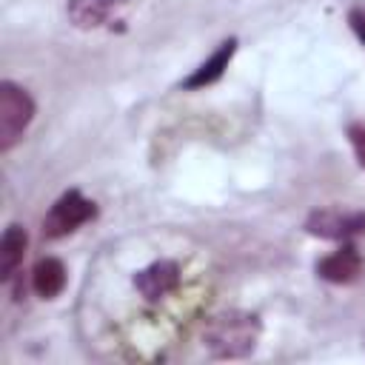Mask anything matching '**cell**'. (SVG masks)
I'll list each match as a JSON object with an SVG mask.
<instances>
[{
  "mask_svg": "<svg viewBox=\"0 0 365 365\" xmlns=\"http://www.w3.org/2000/svg\"><path fill=\"white\" fill-rule=\"evenodd\" d=\"M259 317L248 311H222L208 319L202 331L205 348L220 359H237L248 356L259 339Z\"/></svg>",
  "mask_w": 365,
  "mask_h": 365,
  "instance_id": "cell-1",
  "label": "cell"
},
{
  "mask_svg": "<svg viewBox=\"0 0 365 365\" xmlns=\"http://www.w3.org/2000/svg\"><path fill=\"white\" fill-rule=\"evenodd\" d=\"M34 117V100L29 91L11 80L0 83V151H9Z\"/></svg>",
  "mask_w": 365,
  "mask_h": 365,
  "instance_id": "cell-2",
  "label": "cell"
},
{
  "mask_svg": "<svg viewBox=\"0 0 365 365\" xmlns=\"http://www.w3.org/2000/svg\"><path fill=\"white\" fill-rule=\"evenodd\" d=\"M94 217H97V205H94L91 200H86L77 188H71V191H66V194L48 208V214L43 217V234H46L48 240H57V237L71 234L74 228H80L83 222H88V220H94Z\"/></svg>",
  "mask_w": 365,
  "mask_h": 365,
  "instance_id": "cell-3",
  "label": "cell"
},
{
  "mask_svg": "<svg viewBox=\"0 0 365 365\" xmlns=\"http://www.w3.org/2000/svg\"><path fill=\"white\" fill-rule=\"evenodd\" d=\"M305 231L319 240H336L348 242L356 234H365V211H336V208H319L305 220Z\"/></svg>",
  "mask_w": 365,
  "mask_h": 365,
  "instance_id": "cell-4",
  "label": "cell"
},
{
  "mask_svg": "<svg viewBox=\"0 0 365 365\" xmlns=\"http://www.w3.org/2000/svg\"><path fill=\"white\" fill-rule=\"evenodd\" d=\"M362 268H365L362 254H359V248L351 245V242H342V248H336L334 254H328V257H322V259L317 262L319 279L334 282V285H348V282L359 279Z\"/></svg>",
  "mask_w": 365,
  "mask_h": 365,
  "instance_id": "cell-5",
  "label": "cell"
},
{
  "mask_svg": "<svg viewBox=\"0 0 365 365\" xmlns=\"http://www.w3.org/2000/svg\"><path fill=\"white\" fill-rule=\"evenodd\" d=\"M177 282H180V265L174 259H157L134 274V288L151 302L165 297L168 291H174Z\"/></svg>",
  "mask_w": 365,
  "mask_h": 365,
  "instance_id": "cell-6",
  "label": "cell"
},
{
  "mask_svg": "<svg viewBox=\"0 0 365 365\" xmlns=\"http://www.w3.org/2000/svg\"><path fill=\"white\" fill-rule=\"evenodd\" d=\"M234 51H237V40H234V37L222 40V43H220V48H217L205 63H200V66H197V71H194L191 77H185V80H182V88H202V86L217 83V80L222 77V71L228 68V63H231Z\"/></svg>",
  "mask_w": 365,
  "mask_h": 365,
  "instance_id": "cell-7",
  "label": "cell"
},
{
  "mask_svg": "<svg viewBox=\"0 0 365 365\" xmlns=\"http://www.w3.org/2000/svg\"><path fill=\"white\" fill-rule=\"evenodd\" d=\"M26 245H29V234L23 225H9L3 231V240H0V279H11L23 262V254H26Z\"/></svg>",
  "mask_w": 365,
  "mask_h": 365,
  "instance_id": "cell-8",
  "label": "cell"
},
{
  "mask_svg": "<svg viewBox=\"0 0 365 365\" xmlns=\"http://www.w3.org/2000/svg\"><path fill=\"white\" fill-rule=\"evenodd\" d=\"M31 288L43 299H54L66 288V265L57 257H43L31 271Z\"/></svg>",
  "mask_w": 365,
  "mask_h": 365,
  "instance_id": "cell-9",
  "label": "cell"
},
{
  "mask_svg": "<svg viewBox=\"0 0 365 365\" xmlns=\"http://www.w3.org/2000/svg\"><path fill=\"white\" fill-rule=\"evenodd\" d=\"M123 0H68V20L77 29H97L103 26Z\"/></svg>",
  "mask_w": 365,
  "mask_h": 365,
  "instance_id": "cell-10",
  "label": "cell"
},
{
  "mask_svg": "<svg viewBox=\"0 0 365 365\" xmlns=\"http://www.w3.org/2000/svg\"><path fill=\"white\" fill-rule=\"evenodd\" d=\"M348 140H351V145H354L356 163L365 168V123H351V125H348Z\"/></svg>",
  "mask_w": 365,
  "mask_h": 365,
  "instance_id": "cell-11",
  "label": "cell"
},
{
  "mask_svg": "<svg viewBox=\"0 0 365 365\" xmlns=\"http://www.w3.org/2000/svg\"><path fill=\"white\" fill-rule=\"evenodd\" d=\"M348 23H351V29H354V34L365 43V11L362 9H351V14H348Z\"/></svg>",
  "mask_w": 365,
  "mask_h": 365,
  "instance_id": "cell-12",
  "label": "cell"
}]
</instances>
